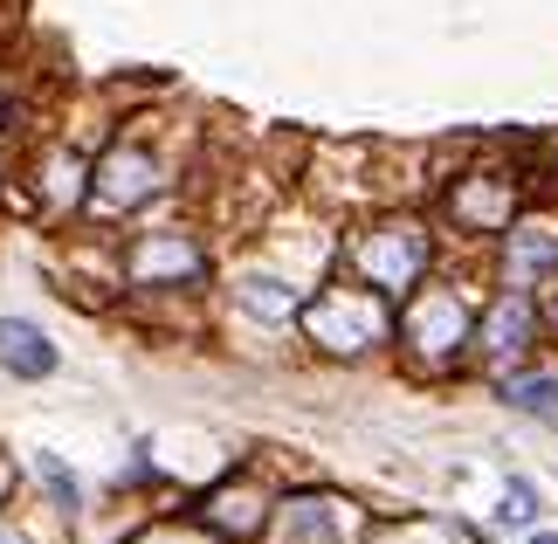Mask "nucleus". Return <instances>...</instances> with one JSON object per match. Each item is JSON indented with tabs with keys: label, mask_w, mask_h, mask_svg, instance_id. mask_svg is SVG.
Returning a JSON list of instances; mask_svg holds the SVG:
<instances>
[{
	"label": "nucleus",
	"mask_w": 558,
	"mask_h": 544,
	"mask_svg": "<svg viewBox=\"0 0 558 544\" xmlns=\"http://www.w3.org/2000/svg\"><path fill=\"white\" fill-rule=\"evenodd\" d=\"M41 475H49L56 504H62V510H76V483H70V469H62V462H49V455H41Z\"/></svg>",
	"instance_id": "3"
},
{
	"label": "nucleus",
	"mask_w": 558,
	"mask_h": 544,
	"mask_svg": "<svg viewBox=\"0 0 558 544\" xmlns=\"http://www.w3.org/2000/svg\"><path fill=\"white\" fill-rule=\"evenodd\" d=\"M510 407H524V413H558V379L551 373H531V379H510L504 386Z\"/></svg>",
	"instance_id": "2"
},
{
	"label": "nucleus",
	"mask_w": 558,
	"mask_h": 544,
	"mask_svg": "<svg viewBox=\"0 0 558 544\" xmlns=\"http://www.w3.org/2000/svg\"><path fill=\"white\" fill-rule=\"evenodd\" d=\"M497 517H504V524H524V517H531V489L518 483V489H510V504H504Z\"/></svg>",
	"instance_id": "4"
},
{
	"label": "nucleus",
	"mask_w": 558,
	"mask_h": 544,
	"mask_svg": "<svg viewBox=\"0 0 558 544\" xmlns=\"http://www.w3.org/2000/svg\"><path fill=\"white\" fill-rule=\"evenodd\" d=\"M0 365L21 379H41V373H56V344L35 331V324H21V317H0Z\"/></svg>",
	"instance_id": "1"
},
{
	"label": "nucleus",
	"mask_w": 558,
	"mask_h": 544,
	"mask_svg": "<svg viewBox=\"0 0 558 544\" xmlns=\"http://www.w3.org/2000/svg\"><path fill=\"white\" fill-rule=\"evenodd\" d=\"M531 544H558V531H545V537H531Z\"/></svg>",
	"instance_id": "5"
}]
</instances>
